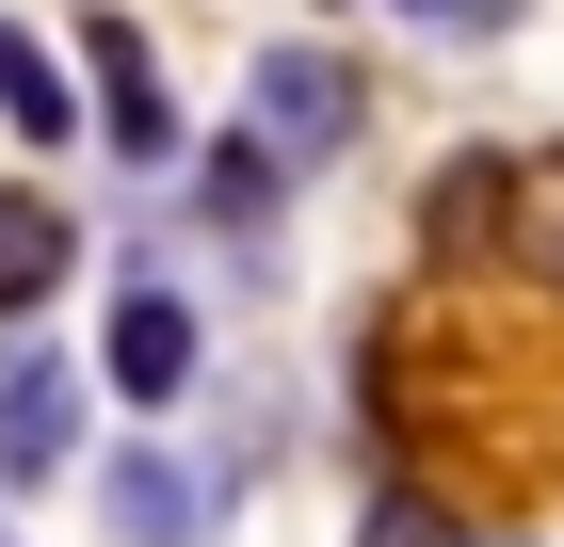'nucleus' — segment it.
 <instances>
[{"mask_svg":"<svg viewBox=\"0 0 564 547\" xmlns=\"http://www.w3.org/2000/svg\"><path fill=\"white\" fill-rule=\"evenodd\" d=\"M355 129H371V81H355V48L291 33V48H259V65H242V145H259L274 177H323Z\"/></svg>","mask_w":564,"mask_h":547,"instance_id":"f257e3e1","label":"nucleus"},{"mask_svg":"<svg viewBox=\"0 0 564 547\" xmlns=\"http://www.w3.org/2000/svg\"><path fill=\"white\" fill-rule=\"evenodd\" d=\"M194 371H210V322H194V291L130 274V291H113V322H97V386L162 419V403H194Z\"/></svg>","mask_w":564,"mask_h":547,"instance_id":"f03ea898","label":"nucleus"},{"mask_svg":"<svg viewBox=\"0 0 564 547\" xmlns=\"http://www.w3.org/2000/svg\"><path fill=\"white\" fill-rule=\"evenodd\" d=\"M82 354H48V338H0V483L33 500V483H65V451H82Z\"/></svg>","mask_w":564,"mask_h":547,"instance_id":"7ed1b4c3","label":"nucleus"},{"mask_svg":"<svg viewBox=\"0 0 564 547\" xmlns=\"http://www.w3.org/2000/svg\"><path fill=\"white\" fill-rule=\"evenodd\" d=\"M82 97H97V145H113V162H145V177H162L177 162V97H162V65H145V33H130V17H82Z\"/></svg>","mask_w":564,"mask_h":547,"instance_id":"20e7f679","label":"nucleus"},{"mask_svg":"<svg viewBox=\"0 0 564 547\" xmlns=\"http://www.w3.org/2000/svg\"><path fill=\"white\" fill-rule=\"evenodd\" d=\"M97 515H113L130 547H210L226 483H210V467H177V451H113V467H97Z\"/></svg>","mask_w":564,"mask_h":547,"instance_id":"39448f33","label":"nucleus"},{"mask_svg":"<svg viewBox=\"0 0 564 547\" xmlns=\"http://www.w3.org/2000/svg\"><path fill=\"white\" fill-rule=\"evenodd\" d=\"M500 194H517V162H484V145H452V162L420 177V258L435 274H484V258H500Z\"/></svg>","mask_w":564,"mask_h":547,"instance_id":"423d86ee","label":"nucleus"},{"mask_svg":"<svg viewBox=\"0 0 564 547\" xmlns=\"http://www.w3.org/2000/svg\"><path fill=\"white\" fill-rule=\"evenodd\" d=\"M65 274H82V226L48 210L33 177H17V194H0V322H33L48 291H65Z\"/></svg>","mask_w":564,"mask_h":547,"instance_id":"0eeeda50","label":"nucleus"},{"mask_svg":"<svg viewBox=\"0 0 564 547\" xmlns=\"http://www.w3.org/2000/svg\"><path fill=\"white\" fill-rule=\"evenodd\" d=\"M500 258H517L532 291H564V145L517 162V194H500Z\"/></svg>","mask_w":564,"mask_h":547,"instance_id":"6e6552de","label":"nucleus"},{"mask_svg":"<svg viewBox=\"0 0 564 547\" xmlns=\"http://www.w3.org/2000/svg\"><path fill=\"white\" fill-rule=\"evenodd\" d=\"M0 129H17V145H82V81H65L33 33H0Z\"/></svg>","mask_w":564,"mask_h":547,"instance_id":"1a4fd4ad","label":"nucleus"},{"mask_svg":"<svg viewBox=\"0 0 564 547\" xmlns=\"http://www.w3.org/2000/svg\"><path fill=\"white\" fill-rule=\"evenodd\" d=\"M355 547H484V532L435 500V483H371V500H355Z\"/></svg>","mask_w":564,"mask_h":547,"instance_id":"9d476101","label":"nucleus"},{"mask_svg":"<svg viewBox=\"0 0 564 547\" xmlns=\"http://www.w3.org/2000/svg\"><path fill=\"white\" fill-rule=\"evenodd\" d=\"M274 194H291V177H274L259 145H242V129H226L210 162H194V210H210V226H274Z\"/></svg>","mask_w":564,"mask_h":547,"instance_id":"9b49d317","label":"nucleus"},{"mask_svg":"<svg viewBox=\"0 0 564 547\" xmlns=\"http://www.w3.org/2000/svg\"><path fill=\"white\" fill-rule=\"evenodd\" d=\"M403 17H435V33H517V0H403Z\"/></svg>","mask_w":564,"mask_h":547,"instance_id":"f8f14e48","label":"nucleus"}]
</instances>
